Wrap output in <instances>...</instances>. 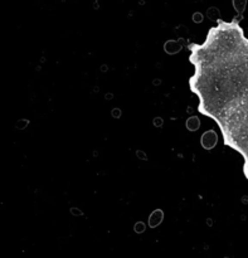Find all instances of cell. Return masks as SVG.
<instances>
[{
    "label": "cell",
    "instance_id": "1",
    "mask_svg": "<svg viewBox=\"0 0 248 258\" xmlns=\"http://www.w3.org/2000/svg\"><path fill=\"white\" fill-rule=\"evenodd\" d=\"M189 88L198 111L216 121L224 145L243 158L248 180V38L238 19H218L203 43H191Z\"/></svg>",
    "mask_w": 248,
    "mask_h": 258
},
{
    "label": "cell",
    "instance_id": "2",
    "mask_svg": "<svg viewBox=\"0 0 248 258\" xmlns=\"http://www.w3.org/2000/svg\"><path fill=\"white\" fill-rule=\"evenodd\" d=\"M207 143H211V148H213V146L217 144V135H214L212 139H208L207 134H204V135L202 136V146H203V148H206Z\"/></svg>",
    "mask_w": 248,
    "mask_h": 258
}]
</instances>
